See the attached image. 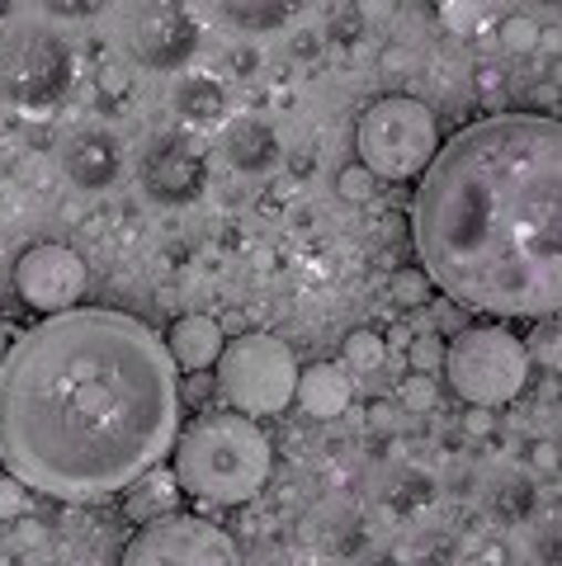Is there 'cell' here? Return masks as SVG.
Instances as JSON below:
<instances>
[{"instance_id": "obj_1", "label": "cell", "mask_w": 562, "mask_h": 566, "mask_svg": "<svg viewBox=\"0 0 562 566\" xmlns=\"http://www.w3.org/2000/svg\"><path fill=\"white\" fill-rule=\"evenodd\" d=\"M175 430V364L128 312H52L0 354V468L24 491L110 501L162 463Z\"/></svg>"}, {"instance_id": "obj_2", "label": "cell", "mask_w": 562, "mask_h": 566, "mask_svg": "<svg viewBox=\"0 0 562 566\" xmlns=\"http://www.w3.org/2000/svg\"><path fill=\"white\" fill-rule=\"evenodd\" d=\"M412 245L430 289L482 316H553L562 297V128L501 114L420 170Z\"/></svg>"}, {"instance_id": "obj_3", "label": "cell", "mask_w": 562, "mask_h": 566, "mask_svg": "<svg viewBox=\"0 0 562 566\" xmlns=\"http://www.w3.org/2000/svg\"><path fill=\"white\" fill-rule=\"evenodd\" d=\"M274 472V444L256 424V416L222 411L199 416L189 430H175L170 476L175 491L204 505H246L266 491Z\"/></svg>"}, {"instance_id": "obj_4", "label": "cell", "mask_w": 562, "mask_h": 566, "mask_svg": "<svg viewBox=\"0 0 562 566\" xmlns=\"http://www.w3.org/2000/svg\"><path fill=\"white\" fill-rule=\"evenodd\" d=\"M440 374L459 401L497 411V406H511L530 382V345L497 322L468 326L445 345Z\"/></svg>"}, {"instance_id": "obj_5", "label": "cell", "mask_w": 562, "mask_h": 566, "mask_svg": "<svg viewBox=\"0 0 562 566\" xmlns=\"http://www.w3.org/2000/svg\"><path fill=\"white\" fill-rule=\"evenodd\" d=\"M360 166H368L378 180H416L440 151V123L435 109L416 95H383L360 114L355 128Z\"/></svg>"}, {"instance_id": "obj_6", "label": "cell", "mask_w": 562, "mask_h": 566, "mask_svg": "<svg viewBox=\"0 0 562 566\" xmlns=\"http://www.w3.org/2000/svg\"><path fill=\"white\" fill-rule=\"evenodd\" d=\"M218 368V392L241 416H279L293 406L298 387V359L289 340L270 331H246L237 340H222Z\"/></svg>"}, {"instance_id": "obj_7", "label": "cell", "mask_w": 562, "mask_h": 566, "mask_svg": "<svg viewBox=\"0 0 562 566\" xmlns=\"http://www.w3.org/2000/svg\"><path fill=\"white\" fill-rule=\"evenodd\" d=\"M72 85V48L39 20L6 24L0 33V99L14 109H48Z\"/></svg>"}, {"instance_id": "obj_8", "label": "cell", "mask_w": 562, "mask_h": 566, "mask_svg": "<svg viewBox=\"0 0 562 566\" xmlns=\"http://www.w3.org/2000/svg\"><path fill=\"white\" fill-rule=\"evenodd\" d=\"M114 39L143 71H180L199 52V14L189 0H123Z\"/></svg>"}, {"instance_id": "obj_9", "label": "cell", "mask_w": 562, "mask_h": 566, "mask_svg": "<svg viewBox=\"0 0 562 566\" xmlns=\"http://www.w3.org/2000/svg\"><path fill=\"white\" fill-rule=\"evenodd\" d=\"M237 557L241 547L227 528L199 515H180V510L143 520L133 543L123 547L128 566H232Z\"/></svg>"}, {"instance_id": "obj_10", "label": "cell", "mask_w": 562, "mask_h": 566, "mask_svg": "<svg viewBox=\"0 0 562 566\" xmlns=\"http://www.w3.org/2000/svg\"><path fill=\"white\" fill-rule=\"evenodd\" d=\"M85 283H91L85 260L62 241H39L14 260V293H20V303L39 316L81 307Z\"/></svg>"}, {"instance_id": "obj_11", "label": "cell", "mask_w": 562, "mask_h": 566, "mask_svg": "<svg viewBox=\"0 0 562 566\" xmlns=\"http://www.w3.org/2000/svg\"><path fill=\"white\" fill-rule=\"evenodd\" d=\"M133 166H137V185L147 189V199L170 203V208L195 203L204 193V185H208L204 151L185 133H170V128L166 133H147Z\"/></svg>"}, {"instance_id": "obj_12", "label": "cell", "mask_w": 562, "mask_h": 566, "mask_svg": "<svg viewBox=\"0 0 562 566\" xmlns=\"http://www.w3.org/2000/svg\"><path fill=\"white\" fill-rule=\"evenodd\" d=\"M58 161L66 170V180H72L76 189H110L118 180V170H123V147H118V137L114 133H104V128H76V133H66L58 142Z\"/></svg>"}, {"instance_id": "obj_13", "label": "cell", "mask_w": 562, "mask_h": 566, "mask_svg": "<svg viewBox=\"0 0 562 566\" xmlns=\"http://www.w3.org/2000/svg\"><path fill=\"white\" fill-rule=\"evenodd\" d=\"M222 326L214 322V316H204V312H185V316H175L170 331L162 335V345L170 354V364H175V374H204V368H214V359L222 354Z\"/></svg>"}, {"instance_id": "obj_14", "label": "cell", "mask_w": 562, "mask_h": 566, "mask_svg": "<svg viewBox=\"0 0 562 566\" xmlns=\"http://www.w3.org/2000/svg\"><path fill=\"white\" fill-rule=\"evenodd\" d=\"M218 147L227 156V166L241 170V175H260V170H270L279 161V133L270 128L266 118H251V114L227 123Z\"/></svg>"}, {"instance_id": "obj_15", "label": "cell", "mask_w": 562, "mask_h": 566, "mask_svg": "<svg viewBox=\"0 0 562 566\" xmlns=\"http://www.w3.org/2000/svg\"><path fill=\"white\" fill-rule=\"evenodd\" d=\"M350 397H355V382H350V368L345 364H312L308 374L298 368L293 401L303 406L312 420H336V416H345Z\"/></svg>"}, {"instance_id": "obj_16", "label": "cell", "mask_w": 562, "mask_h": 566, "mask_svg": "<svg viewBox=\"0 0 562 566\" xmlns=\"http://www.w3.org/2000/svg\"><path fill=\"white\" fill-rule=\"evenodd\" d=\"M303 6L308 0H208V10H214L227 29H241V33L284 29L293 14H303Z\"/></svg>"}, {"instance_id": "obj_17", "label": "cell", "mask_w": 562, "mask_h": 566, "mask_svg": "<svg viewBox=\"0 0 562 566\" xmlns=\"http://www.w3.org/2000/svg\"><path fill=\"white\" fill-rule=\"evenodd\" d=\"M175 114L185 123H214L222 118V85L208 76H185L175 85Z\"/></svg>"}, {"instance_id": "obj_18", "label": "cell", "mask_w": 562, "mask_h": 566, "mask_svg": "<svg viewBox=\"0 0 562 566\" xmlns=\"http://www.w3.org/2000/svg\"><path fill=\"white\" fill-rule=\"evenodd\" d=\"M435 10H440V24L449 33H464V39L497 20V0H435Z\"/></svg>"}, {"instance_id": "obj_19", "label": "cell", "mask_w": 562, "mask_h": 566, "mask_svg": "<svg viewBox=\"0 0 562 566\" xmlns=\"http://www.w3.org/2000/svg\"><path fill=\"white\" fill-rule=\"evenodd\" d=\"M383 359H388V345H383V335H374V331L345 335V368H350V374H374Z\"/></svg>"}, {"instance_id": "obj_20", "label": "cell", "mask_w": 562, "mask_h": 566, "mask_svg": "<svg viewBox=\"0 0 562 566\" xmlns=\"http://www.w3.org/2000/svg\"><path fill=\"white\" fill-rule=\"evenodd\" d=\"M534 505H539L534 486H530V482H511L506 491H497V505H491V510H497L506 524H524V520L534 515Z\"/></svg>"}, {"instance_id": "obj_21", "label": "cell", "mask_w": 562, "mask_h": 566, "mask_svg": "<svg viewBox=\"0 0 562 566\" xmlns=\"http://www.w3.org/2000/svg\"><path fill=\"white\" fill-rule=\"evenodd\" d=\"M430 476L426 472H397V491H383V495H388V505L393 510H416V505H426L430 501Z\"/></svg>"}, {"instance_id": "obj_22", "label": "cell", "mask_w": 562, "mask_h": 566, "mask_svg": "<svg viewBox=\"0 0 562 566\" xmlns=\"http://www.w3.org/2000/svg\"><path fill=\"white\" fill-rule=\"evenodd\" d=\"M383 180H378V175L374 170H368V166H345L341 175H336V193H341V199L345 203H368V199H374V189H378Z\"/></svg>"}, {"instance_id": "obj_23", "label": "cell", "mask_w": 562, "mask_h": 566, "mask_svg": "<svg viewBox=\"0 0 562 566\" xmlns=\"http://www.w3.org/2000/svg\"><path fill=\"white\" fill-rule=\"evenodd\" d=\"M497 39L506 43V52H534L539 48V24L530 14H506L497 24Z\"/></svg>"}, {"instance_id": "obj_24", "label": "cell", "mask_w": 562, "mask_h": 566, "mask_svg": "<svg viewBox=\"0 0 562 566\" xmlns=\"http://www.w3.org/2000/svg\"><path fill=\"white\" fill-rule=\"evenodd\" d=\"M426 289H430V279H426L420 264H407V270L393 274V303L397 307H420L426 303Z\"/></svg>"}, {"instance_id": "obj_25", "label": "cell", "mask_w": 562, "mask_h": 566, "mask_svg": "<svg viewBox=\"0 0 562 566\" xmlns=\"http://www.w3.org/2000/svg\"><path fill=\"white\" fill-rule=\"evenodd\" d=\"M407 359L416 374H440V359H445V340H435V335H416L412 349H407Z\"/></svg>"}, {"instance_id": "obj_26", "label": "cell", "mask_w": 562, "mask_h": 566, "mask_svg": "<svg viewBox=\"0 0 562 566\" xmlns=\"http://www.w3.org/2000/svg\"><path fill=\"white\" fill-rule=\"evenodd\" d=\"M402 406H407V411H435V382H430V374H416V378L402 382Z\"/></svg>"}, {"instance_id": "obj_27", "label": "cell", "mask_w": 562, "mask_h": 566, "mask_svg": "<svg viewBox=\"0 0 562 566\" xmlns=\"http://www.w3.org/2000/svg\"><path fill=\"white\" fill-rule=\"evenodd\" d=\"M43 10L52 20H91L95 10H104V0H43Z\"/></svg>"}, {"instance_id": "obj_28", "label": "cell", "mask_w": 562, "mask_h": 566, "mask_svg": "<svg viewBox=\"0 0 562 566\" xmlns=\"http://www.w3.org/2000/svg\"><path fill=\"white\" fill-rule=\"evenodd\" d=\"M20 515H24V486L6 472L0 476V520H20Z\"/></svg>"}, {"instance_id": "obj_29", "label": "cell", "mask_w": 562, "mask_h": 566, "mask_svg": "<svg viewBox=\"0 0 562 566\" xmlns=\"http://www.w3.org/2000/svg\"><path fill=\"white\" fill-rule=\"evenodd\" d=\"M0 354H6V322H0Z\"/></svg>"}, {"instance_id": "obj_30", "label": "cell", "mask_w": 562, "mask_h": 566, "mask_svg": "<svg viewBox=\"0 0 562 566\" xmlns=\"http://www.w3.org/2000/svg\"><path fill=\"white\" fill-rule=\"evenodd\" d=\"M0 175H6V151H0Z\"/></svg>"}, {"instance_id": "obj_31", "label": "cell", "mask_w": 562, "mask_h": 566, "mask_svg": "<svg viewBox=\"0 0 562 566\" xmlns=\"http://www.w3.org/2000/svg\"><path fill=\"white\" fill-rule=\"evenodd\" d=\"M0 33H6V14H0Z\"/></svg>"}, {"instance_id": "obj_32", "label": "cell", "mask_w": 562, "mask_h": 566, "mask_svg": "<svg viewBox=\"0 0 562 566\" xmlns=\"http://www.w3.org/2000/svg\"><path fill=\"white\" fill-rule=\"evenodd\" d=\"M549 6H553V0H549Z\"/></svg>"}]
</instances>
